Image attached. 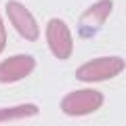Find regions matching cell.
<instances>
[{"label": "cell", "instance_id": "cell-1", "mask_svg": "<svg viewBox=\"0 0 126 126\" xmlns=\"http://www.w3.org/2000/svg\"><path fill=\"white\" fill-rule=\"evenodd\" d=\"M124 72V59L120 57H99L84 63L76 69V78L80 82H101Z\"/></svg>", "mask_w": 126, "mask_h": 126}, {"label": "cell", "instance_id": "cell-2", "mask_svg": "<svg viewBox=\"0 0 126 126\" xmlns=\"http://www.w3.org/2000/svg\"><path fill=\"white\" fill-rule=\"evenodd\" d=\"M105 97L99 90L84 88V90H74V93L65 94L61 101V111L67 116H86L93 113L103 105Z\"/></svg>", "mask_w": 126, "mask_h": 126}, {"label": "cell", "instance_id": "cell-3", "mask_svg": "<svg viewBox=\"0 0 126 126\" xmlns=\"http://www.w3.org/2000/svg\"><path fill=\"white\" fill-rule=\"evenodd\" d=\"M111 9H113L111 0H99L93 6H88L80 15V19H78V34H80V38H93L105 25Z\"/></svg>", "mask_w": 126, "mask_h": 126}, {"label": "cell", "instance_id": "cell-4", "mask_svg": "<svg viewBox=\"0 0 126 126\" xmlns=\"http://www.w3.org/2000/svg\"><path fill=\"white\" fill-rule=\"evenodd\" d=\"M6 17L11 19L13 27L25 38V40H30V42L38 40V36H40L38 23H36V19H34V15L25 9L21 2H17V0H9V2H6Z\"/></svg>", "mask_w": 126, "mask_h": 126}, {"label": "cell", "instance_id": "cell-5", "mask_svg": "<svg viewBox=\"0 0 126 126\" xmlns=\"http://www.w3.org/2000/svg\"><path fill=\"white\" fill-rule=\"evenodd\" d=\"M46 42L50 46V53L57 59H69L74 50L72 34H69L67 25L61 19H50L46 25Z\"/></svg>", "mask_w": 126, "mask_h": 126}, {"label": "cell", "instance_id": "cell-6", "mask_svg": "<svg viewBox=\"0 0 126 126\" xmlns=\"http://www.w3.org/2000/svg\"><path fill=\"white\" fill-rule=\"evenodd\" d=\"M36 69V61L30 55H15L0 63V84H11L27 78Z\"/></svg>", "mask_w": 126, "mask_h": 126}, {"label": "cell", "instance_id": "cell-7", "mask_svg": "<svg viewBox=\"0 0 126 126\" xmlns=\"http://www.w3.org/2000/svg\"><path fill=\"white\" fill-rule=\"evenodd\" d=\"M36 113H38V107L34 103L4 107V109H0V124L2 122H15V120H23V118H32V116H36Z\"/></svg>", "mask_w": 126, "mask_h": 126}, {"label": "cell", "instance_id": "cell-8", "mask_svg": "<svg viewBox=\"0 0 126 126\" xmlns=\"http://www.w3.org/2000/svg\"><path fill=\"white\" fill-rule=\"evenodd\" d=\"M6 46V32H4V25H2V19H0V53L4 50Z\"/></svg>", "mask_w": 126, "mask_h": 126}]
</instances>
